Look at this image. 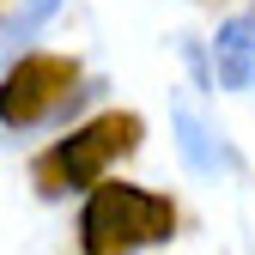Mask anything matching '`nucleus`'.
I'll list each match as a JSON object with an SVG mask.
<instances>
[{
    "mask_svg": "<svg viewBox=\"0 0 255 255\" xmlns=\"http://www.w3.org/2000/svg\"><path fill=\"white\" fill-rule=\"evenodd\" d=\"M176 225V207L164 195H146V188H128V182H104L91 195L79 231H85V255H110V249H128V243H158L170 237Z\"/></svg>",
    "mask_w": 255,
    "mask_h": 255,
    "instance_id": "f257e3e1",
    "label": "nucleus"
},
{
    "mask_svg": "<svg viewBox=\"0 0 255 255\" xmlns=\"http://www.w3.org/2000/svg\"><path fill=\"white\" fill-rule=\"evenodd\" d=\"M134 146H140V116H128V110L122 116H98V122H85L79 134L61 140L37 164V176H43V188H85Z\"/></svg>",
    "mask_w": 255,
    "mask_h": 255,
    "instance_id": "f03ea898",
    "label": "nucleus"
},
{
    "mask_svg": "<svg viewBox=\"0 0 255 255\" xmlns=\"http://www.w3.org/2000/svg\"><path fill=\"white\" fill-rule=\"evenodd\" d=\"M73 79H79L73 61H61V55H24L18 67L6 73V85H0V122H6V128L43 122L55 104L73 98Z\"/></svg>",
    "mask_w": 255,
    "mask_h": 255,
    "instance_id": "7ed1b4c3",
    "label": "nucleus"
},
{
    "mask_svg": "<svg viewBox=\"0 0 255 255\" xmlns=\"http://www.w3.org/2000/svg\"><path fill=\"white\" fill-rule=\"evenodd\" d=\"M182 146H188V164H195V170H231L225 140H219L213 128H201L195 116H182Z\"/></svg>",
    "mask_w": 255,
    "mask_h": 255,
    "instance_id": "39448f33",
    "label": "nucleus"
},
{
    "mask_svg": "<svg viewBox=\"0 0 255 255\" xmlns=\"http://www.w3.org/2000/svg\"><path fill=\"white\" fill-rule=\"evenodd\" d=\"M213 67H219V79H225L231 91H243V85L255 79V18H249V12L231 18L225 30H219V43H213Z\"/></svg>",
    "mask_w": 255,
    "mask_h": 255,
    "instance_id": "20e7f679",
    "label": "nucleus"
}]
</instances>
